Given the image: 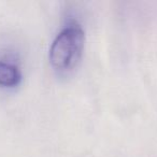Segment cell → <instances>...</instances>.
<instances>
[{"label": "cell", "instance_id": "6da1fadb", "mask_svg": "<svg viewBox=\"0 0 157 157\" xmlns=\"http://www.w3.org/2000/svg\"><path fill=\"white\" fill-rule=\"evenodd\" d=\"M84 31L78 25H70L58 33L50 50V61L54 69L68 71L74 68L82 56Z\"/></svg>", "mask_w": 157, "mask_h": 157}, {"label": "cell", "instance_id": "7a4b0ae2", "mask_svg": "<svg viewBox=\"0 0 157 157\" xmlns=\"http://www.w3.org/2000/svg\"><path fill=\"white\" fill-rule=\"evenodd\" d=\"M21 72L16 65L0 60V85L15 86L21 81Z\"/></svg>", "mask_w": 157, "mask_h": 157}]
</instances>
